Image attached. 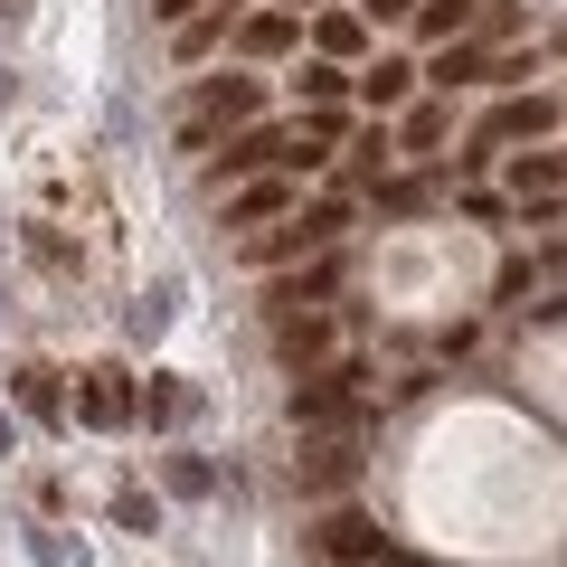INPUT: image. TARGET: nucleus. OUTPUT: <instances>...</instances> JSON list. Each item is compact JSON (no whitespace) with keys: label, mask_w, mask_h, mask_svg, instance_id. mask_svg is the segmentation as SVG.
<instances>
[{"label":"nucleus","mask_w":567,"mask_h":567,"mask_svg":"<svg viewBox=\"0 0 567 567\" xmlns=\"http://www.w3.org/2000/svg\"><path fill=\"white\" fill-rule=\"evenodd\" d=\"M406 10H416V0H369V20H406Z\"/></svg>","instance_id":"21"},{"label":"nucleus","mask_w":567,"mask_h":567,"mask_svg":"<svg viewBox=\"0 0 567 567\" xmlns=\"http://www.w3.org/2000/svg\"><path fill=\"white\" fill-rule=\"evenodd\" d=\"M483 66H492L483 39H445V58L425 66V85H435V95H454V85H483Z\"/></svg>","instance_id":"10"},{"label":"nucleus","mask_w":567,"mask_h":567,"mask_svg":"<svg viewBox=\"0 0 567 567\" xmlns=\"http://www.w3.org/2000/svg\"><path fill=\"white\" fill-rule=\"evenodd\" d=\"M406 20H416V29H425V39L445 48V39H464V29H473V20H483V0H425V10H406Z\"/></svg>","instance_id":"13"},{"label":"nucleus","mask_w":567,"mask_h":567,"mask_svg":"<svg viewBox=\"0 0 567 567\" xmlns=\"http://www.w3.org/2000/svg\"><path fill=\"white\" fill-rule=\"evenodd\" d=\"M511 189H520V199H558V152H529V162L511 171Z\"/></svg>","instance_id":"19"},{"label":"nucleus","mask_w":567,"mask_h":567,"mask_svg":"<svg viewBox=\"0 0 567 567\" xmlns=\"http://www.w3.org/2000/svg\"><path fill=\"white\" fill-rule=\"evenodd\" d=\"M293 95H303V104H341V95H350V76H341L331 58H312L303 76H293Z\"/></svg>","instance_id":"18"},{"label":"nucleus","mask_w":567,"mask_h":567,"mask_svg":"<svg viewBox=\"0 0 567 567\" xmlns=\"http://www.w3.org/2000/svg\"><path fill=\"white\" fill-rule=\"evenodd\" d=\"M293 29H303L293 10H256V20L237 29V48H246V58H284V48H293Z\"/></svg>","instance_id":"12"},{"label":"nucleus","mask_w":567,"mask_h":567,"mask_svg":"<svg viewBox=\"0 0 567 567\" xmlns=\"http://www.w3.org/2000/svg\"><path fill=\"white\" fill-rule=\"evenodd\" d=\"M529 133H558V95H511L473 142H483V152H502V142H529Z\"/></svg>","instance_id":"6"},{"label":"nucleus","mask_w":567,"mask_h":567,"mask_svg":"<svg viewBox=\"0 0 567 567\" xmlns=\"http://www.w3.org/2000/svg\"><path fill=\"white\" fill-rule=\"evenodd\" d=\"M360 95H369V104L388 114V104H406V95H416V66H406V58H379V66L360 76Z\"/></svg>","instance_id":"15"},{"label":"nucleus","mask_w":567,"mask_h":567,"mask_svg":"<svg viewBox=\"0 0 567 567\" xmlns=\"http://www.w3.org/2000/svg\"><path fill=\"white\" fill-rule=\"evenodd\" d=\"M284 10H293V20H303V10H322V0H284Z\"/></svg>","instance_id":"22"},{"label":"nucleus","mask_w":567,"mask_h":567,"mask_svg":"<svg viewBox=\"0 0 567 567\" xmlns=\"http://www.w3.org/2000/svg\"><path fill=\"white\" fill-rule=\"evenodd\" d=\"M256 104H265V85H256V76H208V85H199V104H189V123H181V142L199 152L218 123H256Z\"/></svg>","instance_id":"3"},{"label":"nucleus","mask_w":567,"mask_h":567,"mask_svg":"<svg viewBox=\"0 0 567 567\" xmlns=\"http://www.w3.org/2000/svg\"><path fill=\"white\" fill-rule=\"evenodd\" d=\"M350 483H360V454H350V445L303 454V492H350Z\"/></svg>","instance_id":"14"},{"label":"nucleus","mask_w":567,"mask_h":567,"mask_svg":"<svg viewBox=\"0 0 567 567\" xmlns=\"http://www.w3.org/2000/svg\"><path fill=\"white\" fill-rule=\"evenodd\" d=\"M284 162H293V123H237V142L208 162V189L256 181V171H284Z\"/></svg>","instance_id":"2"},{"label":"nucleus","mask_w":567,"mask_h":567,"mask_svg":"<svg viewBox=\"0 0 567 567\" xmlns=\"http://www.w3.org/2000/svg\"><path fill=\"white\" fill-rule=\"evenodd\" d=\"M20 406H29L39 425H58V416H66V398H58V369H20Z\"/></svg>","instance_id":"16"},{"label":"nucleus","mask_w":567,"mask_h":567,"mask_svg":"<svg viewBox=\"0 0 567 567\" xmlns=\"http://www.w3.org/2000/svg\"><path fill=\"white\" fill-rule=\"evenodd\" d=\"M76 406H85V425H123V416H133V388H123V369H114V360H104V369H85Z\"/></svg>","instance_id":"8"},{"label":"nucleus","mask_w":567,"mask_h":567,"mask_svg":"<svg viewBox=\"0 0 567 567\" xmlns=\"http://www.w3.org/2000/svg\"><path fill=\"white\" fill-rule=\"evenodd\" d=\"M114 520H123V529H162V511L142 502V492H123V502H114Z\"/></svg>","instance_id":"20"},{"label":"nucleus","mask_w":567,"mask_h":567,"mask_svg":"<svg viewBox=\"0 0 567 567\" xmlns=\"http://www.w3.org/2000/svg\"><path fill=\"white\" fill-rule=\"evenodd\" d=\"M322 558H341V567H379L388 539H379V520H369V511H331V520H322Z\"/></svg>","instance_id":"7"},{"label":"nucleus","mask_w":567,"mask_h":567,"mask_svg":"<svg viewBox=\"0 0 567 567\" xmlns=\"http://www.w3.org/2000/svg\"><path fill=\"white\" fill-rule=\"evenodd\" d=\"M341 227H350V199H312V208H284L256 237H237V256L275 275V265H303V256H322V246H341Z\"/></svg>","instance_id":"1"},{"label":"nucleus","mask_w":567,"mask_h":567,"mask_svg":"<svg viewBox=\"0 0 567 567\" xmlns=\"http://www.w3.org/2000/svg\"><path fill=\"white\" fill-rule=\"evenodd\" d=\"M445 104H416V114H406V162H435V142H445Z\"/></svg>","instance_id":"17"},{"label":"nucleus","mask_w":567,"mask_h":567,"mask_svg":"<svg viewBox=\"0 0 567 567\" xmlns=\"http://www.w3.org/2000/svg\"><path fill=\"white\" fill-rule=\"evenodd\" d=\"M284 208H303V181H293V171H256V181L227 199V227H237V237H256V227H275Z\"/></svg>","instance_id":"5"},{"label":"nucleus","mask_w":567,"mask_h":567,"mask_svg":"<svg viewBox=\"0 0 567 567\" xmlns=\"http://www.w3.org/2000/svg\"><path fill=\"white\" fill-rule=\"evenodd\" d=\"M275 341H284V360H293V369H312V360H322V350H331V322H322V312H275Z\"/></svg>","instance_id":"9"},{"label":"nucleus","mask_w":567,"mask_h":567,"mask_svg":"<svg viewBox=\"0 0 567 567\" xmlns=\"http://www.w3.org/2000/svg\"><path fill=\"white\" fill-rule=\"evenodd\" d=\"M350 406H360V360L303 369V388H293V425H350Z\"/></svg>","instance_id":"4"},{"label":"nucleus","mask_w":567,"mask_h":567,"mask_svg":"<svg viewBox=\"0 0 567 567\" xmlns=\"http://www.w3.org/2000/svg\"><path fill=\"white\" fill-rule=\"evenodd\" d=\"M331 284H341V256L322 246V256H312V275H275V312H303V303H322Z\"/></svg>","instance_id":"11"},{"label":"nucleus","mask_w":567,"mask_h":567,"mask_svg":"<svg viewBox=\"0 0 567 567\" xmlns=\"http://www.w3.org/2000/svg\"><path fill=\"white\" fill-rule=\"evenodd\" d=\"M208 10H227V20H237V10H246V0H208Z\"/></svg>","instance_id":"23"}]
</instances>
